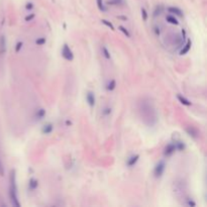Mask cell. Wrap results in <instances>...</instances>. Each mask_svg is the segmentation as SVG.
Wrapping results in <instances>:
<instances>
[{
	"label": "cell",
	"instance_id": "obj_1",
	"mask_svg": "<svg viewBox=\"0 0 207 207\" xmlns=\"http://www.w3.org/2000/svg\"><path fill=\"white\" fill-rule=\"evenodd\" d=\"M138 112L142 120L147 126H154L158 121L157 110L149 98H142L138 102Z\"/></svg>",
	"mask_w": 207,
	"mask_h": 207
},
{
	"label": "cell",
	"instance_id": "obj_2",
	"mask_svg": "<svg viewBox=\"0 0 207 207\" xmlns=\"http://www.w3.org/2000/svg\"><path fill=\"white\" fill-rule=\"evenodd\" d=\"M9 198L11 204L13 206L19 207L20 203L18 201V197H17V186H16V177H15V171L11 170L10 172V177H9Z\"/></svg>",
	"mask_w": 207,
	"mask_h": 207
},
{
	"label": "cell",
	"instance_id": "obj_3",
	"mask_svg": "<svg viewBox=\"0 0 207 207\" xmlns=\"http://www.w3.org/2000/svg\"><path fill=\"white\" fill-rule=\"evenodd\" d=\"M165 169H166V164H165L164 161H160L157 165H156L155 169H154V175H155L156 178H160L162 177V175L164 174Z\"/></svg>",
	"mask_w": 207,
	"mask_h": 207
},
{
	"label": "cell",
	"instance_id": "obj_4",
	"mask_svg": "<svg viewBox=\"0 0 207 207\" xmlns=\"http://www.w3.org/2000/svg\"><path fill=\"white\" fill-rule=\"evenodd\" d=\"M62 56H63V58L65 59V60L73 61L74 55H73V53H72L71 49H70L69 46H68L67 44H65V45H64L63 50H62Z\"/></svg>",
	"mask_w": 207,
	"mask_h": 207
},
{
	"label": "cell",
	"instance_id": "obj_5",
	"mask_svg": "<svg viewBox=\"0 0 207 207\" xmlns=\"http://www.w3.org/2000/svg\"><path fill=\"white\" fill-rule=\"evenodd\" d=\"M175 151H176L175 145H174V144H169L168 146L165 147V149H164V155L167 156V157H169V156L173 155L174 152H175Z\"/></svg>",
	"mask_w": 207,
	"mask_h": 207
},
{
	"label": "cell",
	"instance_id": "obj_6",
	"mask_svg": "<svg viewBox=\"0 0 207 207\" xmlns=\"http://www.w3.org/2000/svg\"><path fill=\"white\" fill-rule=\"evenodd\" d=\"M86 100H87L88 104L90 105L91 107H93L94 105H95V95H94L93 92H88L87 94H86Z\"/></svg>",
	"mask_w": 207,
	"mask_h": 207
},
{
	"label": "cell",
	"instance_id": "obj_7",
	"mask_svg": "<svg viewBox=\"0 0 207 207\" xmlns=\"http://www.w3.org/2000/svg\"><path fill=\"white\" fill-rule=\"evenodd\" d=\"M186 131H187V133H188L189 135H190L191 138H197L198 135H199V133H198L197 128H195L194 126L186 127Z\"/></svg>",
	"mask_w": 207,
	"mask_h": 207
},
{
	"label": "cell",
	"instance_id": "obj_8",
	"mask_svg": "<svg viewBox=\"0 0 207 207\" xmlns=\"http://www.w3.org/2000/svg\"><path fill=\"white\" fill-rule=\"evenodd\" d=\"M138 159H140V155H133V156H131V158H128L127 159V166L128 167H133L134 166V165L136 164V162L138 161Z\"/></svg>",
	"mask_w": 207,
	"mask_h": 207
},
{
	"label": "cell",
	"instance_id": "obj_9",
	"mask_svg": "<svg viewBox=\"0 0 207 207\" xmlns=\"http://www.w3.org/2000/svg\"><path fill=\"white\" fill-rule=\"evenodd\" d=\"M6 51V39L5 36H0V55H3Z\"/></svg>",
	"mask_w": 207,
	"mask_h": 207
},
{
	"label": "cell",
	"instance_id": "obj_10",
	"mask_svg": "<svg viewBox=\"0 0 207 207\" xmlns=\"http://www.w3.org/2000/svg\"><path fill=\"white\" fill-rule=\"evenodd\" d=\"M191 46H192V41H191V39H188V41H187V44L184 46V48L180 51V55L187 54V53L189 52V50L191 49Z\"/></svg>",
	"mask_w": 207,
	"mask_h": 207
},
{
	"label": "cell",
	"instance_id": "obj_11",
	"mask_svg": "<svg viewBox=\"0 0 207 207\" xmlns=\"http://www.w3.org/2000/svg\"><path fill=\"white\" fill-rule=\"evenodd\" d=\"M53 129H54V125H53L52 123H47L46 125H44L41 131H43V133H45V134H49L52 133Z\"/></svg>",
	"mask_w": 207,
	"mask_h": 207
},
{
	"label": "cell",
	"instance_id": "obj_12",
	"mask_svg": "<svg viewBox=\"0 0 207 207\" xmlns=\"http://www.w3.org/2000/svg\"><path fill=\"white\" fill-rule=\"evenodd\" d=\"M37 186H39V182H37V180L32 178V179L29 180V182H28V188H29V190H36V189L37 188Z\"/></svg>",
	"mask_w": 207,
	"mask_h": 207
},
{
	"label": "cell",
	"instance_id": "obj_13",
	"mask_svg": "<svg viewBox=\"0 0 207 207\" xmlns=\"http://www.w3.org/2000/svg\"><path fill=\"white\" fill-rule=\"evenodd\" d=\"M168 11L170 13H173V14L178 15V16H182L183 15L182 10L178 7H168Z\"/></svg>",
	"mask_w": 207,
	"mask_h": 207
},
{
	"label": "cell",
	"instance_id": "obj_14",
	"mask_svg": "<svg viewBox=\"0 0 207 207\" xmlns=\"http://www.w3.org/2000/svg\"><path fill=\"white\" fill-rule=\"evenodd\" d=\"M177 98H178V100H179L183 105H186V106H190V105L192 104V103H191L190 101L188 100V99H186L185 97H183L182 95H179V94H178V95H177Z\"/></svg>",
	"mask_w": 207,
	"mask_h": 207
},
{
	"label": "cell",
	"instance_id": "obj_15",
	"mask_svg": "<svg viewBox=\"0 0 207 207\" xmlns=\"http://www.w3.org/2000/svg\"><path fill=\"white\" fill-rule=\"evenodd\" d=\"M124 3V0H107V5H121Z\"/></svg>",
	"mask_w": 207,
	"mask_h": 207
},
{
	"label": "cell",
	"instance_id": "obj_16",
	"mask_svg": "<svg viewBox=\"0 0 207 207\" xmlns=\"http://www.w3.org/2000/svg\"><path fill=\"white\" fill-rule=\"evenodd\" d=\"M45 115H46V110L45 109H43V108H41V109H39L36 111V119H39V120H41V119H43L44 117H45Z\"/></svg>",
	"mask_w": 207,
	"mask_h": 207
},
{
	"label": "cell",
	"instance_id": "obj_17",
	"mask_svg": "<svg viewBox=\"0 0 207 207\" xmlns=\"http://www.w3.org/2000/svg\"><path fill=\"white\" fill-rule=\"evenodd\" d=\"M166 19H167V21H168V22L172 23V25H179V21H178L177 19H176L175 17L173 16V15H168V16L166 17Z\"/></svg>",
	"mask_w": 207,
	"mask_h": 207
},
{
	"label": "cell",
	"instance_id": "obj_18",
	"mask_svg": "<svg viewBox=\"0 0 207 207\" xmlns=\"http://www.w3.org/2000/svg\"><path fill=\"white\" fill-rule=\"evenodd\" d=\"M115 87H116V81L115 80H111L108 83V85H107L106 89L108 90V91H113V90L115 89Z\"/></svg>",
	"mask_w": 207,
	"mask_h": 207
},
{
	"label": "cell",
	"instance_id": "obj_19",
	"mask_svg": "<svg viewBox=\"0 0 207 207\" xmlns=\"http://www.w3.org/2000/svg\"><path fill=\"white\" fill-rule=\"evenodd\" d=\"M101 50H102V54H103V56H104L105 58L107 59V60H110V58H111V56H110V53H109V51L107 50V48L103 46V47L101 48Z\"/></svg>",
	"mask_w": 207,
	"mask_h": 207
},
{
	"label": "cell",
	"instance_id": "obj_20",
	"mask_svg": "<svg viewBox=\"0 0 207 207\" xmlns=\"http://www.w3.org/2000/svg\"><path fill=\"white\" fill-rule=\"evenodd\" d=\"M175 147H176V149H178V151H180V152H182L185 149V144L182 142H177L175 144Z\"/></svg>",
	"mask_w": 207,
	"mask_h": 207
},
{
	"label": "cell",
	"instance_id": "obj_21",
	"mask_svg": "<svg viewBox=\"0 0 207 207\" xmlns=\"http://www.w3.org/2000/svg\"><path fill=\"white\" fill-rule=\"evenodd\" d=\"M96 2H97L98 8L101 11H106V7H105L104 4H103V0H96Z\"/></svg>",
	"mask_w": 207,
	"mask_h": 207
},
{
	"label": "cell",
	"instance_id": "obj_22",
	"mask_svg": "<svg viewBox=\"0 0 207 207\" xmlns=\"http://www.w3.org/2000/svg\"><path fill=\"white\" fill-rule=\"evenodd\" d=\"M163 11V6L162 5H159L156 7V9H155V11H154V16H158V15H160L161 13H162Z\"/></svg>",
	"mask_w": 207,
	"mask_h": 207
},
{
	"label": "cell",
	"instance_id": "obj_23",
	"mask_svg": "<svg viewBox=\"0 0 207 207\" xmlns=\"http://www.w3.org/2000/svg\"><path fill=\"white\" fill-rule=\"evenodd\" d=\"M118 29L120 30V32H123V34H125V36H126L127 37H131V34H129V32L128 30L126 29V28L124 27V26H122V25H120L119 27H118Z\"/></svg>",
	"mask_w": 207,
	"mask_h": 207
},
{
	"label": "cell",
	"instance_id": "obj_24",
	"mask_svg": "<svg viewBox=\"0 0 207 207\" xmlns=\"http://www.w3.org/2000/svg\"><path fill=\"white\" fill-rule=\"evenodd\" d=\"M102 23L103 25H105L106 26H108V27L110 28V29H112V30H114V26H113V25H112L111 22H109L108 20H106V19H102Z\"/></svg>",
	"mask_w": 207,
	"mask_h": 207
},
{
	"label": "cell",
	"instance_id": "obj_25",
	"mask_svg": "<svg viewBox=\"0 0 207 207\" xmlns=\"http://www.w3.org/2000/svg\"><path fill=\"white\" fill-rule=\"evenodd\" d=\"M36 44L37 46H43L46 44V39L45 37H39V39H37L36 41Z\"/></svg>",
	"mask_w": 207,
	"mask_h": 207
},
{
	"label": "cell",
	"instance_id": "obj_26",
	"mask_svg": "<svg viewBox=\"0 0 207 207\" xmlns=\"http://www.w3.org/2000/svg\"><path fill=\"white\" fill-rule=\"evenodd\" d=\"M102 113L104 114V115H109V114L111 113V108H110V107H105V108L102 110Z\"/></svg>",
	"mask_w": 207,
	"mask_h": 207
},
{
	"label": "cell",
	"instance_id": "obj_27",
	"mask_svg": "<svg viewBox=\"0 0 207 207\" xmlns=\"http://www.w3.org/2000/svg\"><path fill=\"white\" fill-rule=\"evenodd\" d=\"M142 19H144V20H147V12L145 8H142Z\"/></svg>",
	"mask_w": 207,
	"mask_h": 207
},
{
	"label": "cell",
	"instance_id": "obj_28",
	"mask_svg": "<svg viewBox=\"0 0 207 207\" xmlns=\"http://www.w3.org/2000/svg\"><path fill=\"white\" fill-rule=\"evenodd\" d=\"M22 46H23V44L21 43V41H18V43L16 44V47H15V52L18 53L21 48H22Z\"/></svg>",
	"mask_w": 207,
	"mask_h": 207
},
{
	"label": "cell",
	"instance_id": "obj_29",
	"mask_svg": "<svg viewBox=\"0 0 207 207\" xmlns=\"http://www.w3.org/2000/svg\"><path fill=\"white\" fill-rule=\"evenodd\" d=\"M34 7V3H32V2H27V3H26V5H25V8H26L27 10H32Z\"/></svg>",
	"mask_w": 207,
	"mask_h": 207
},
{
	"label": "cell",
	"instance_id": "obj_30",
	"mask_svg": "<svg viewBox=\"0 0 207 207\" xmlns=\"http://www.w3.org/2000/svg\"><path fill=\"white\" fill-rule=\"evenodd\" d=\"M187 205L188 206H192V207H194L196 206V203L193 200H191V199H187Z\"/></svg>",
	"mask_w": 207,
	"mask_h": 207
},
{
	"label": "cell",
	"instance_id": "obj_31",
	"mask_svg": "<svg viewBox=\"0 0 207 207\" xmlns=\"http://www.w3.org/2000/svg\"><path fill=\"white\" fill-rule=\"evenodd\" d=\"M3 175H4V167L1 162V159H0V176H3Z\"/></svg>",
	"mask_w": 207,
	"mask_h": 207
},
{
	"label": "cell",
	"instance_id": "obj_32",
	"mask_svg": "<svg viewBox=\"0 0 207 207\" xmlns=\"http://www.w3.org/2000/svg\"><path fill=\"white\" fill-rule=\"evenodd\" d=\"M34 13H30L29 15H27V16L25 17V20L26 21H30L32 18H34Z\"/></svg>",
	"mask_w": 207,
	"mask_h": 207
},
{
	"label": "cell",
	"instance_id": "obj_33",
	"mask_svg": "<svg viewBox=\"0 0 207 207\" xmlns=\"http://www.w3.org/2000/svg\"><path fill=\"white\" fill-rule=\"evenodd\" d=\"M66 123H67V124L69 125V124H71V121H69V120H67V121H66Z\"/></svg>",
	"mask_w": 207,
	"mask_h": 207
},
{
	"label": "cell",
	"instance_id": "obj_34",
	"mask_svg": "<svg viewBox=\"0 0 207 207\" xmlns=\"http://www.w3.org/2000/svg\"><path fill=\"white\" fill-rule=\"evenodd\" d=\"M119 18H121V19H126V17H124V16H119Z\"/></svg>",
	"mask_w": 207,
	"mask_h": 207
}]
</instances>
